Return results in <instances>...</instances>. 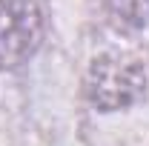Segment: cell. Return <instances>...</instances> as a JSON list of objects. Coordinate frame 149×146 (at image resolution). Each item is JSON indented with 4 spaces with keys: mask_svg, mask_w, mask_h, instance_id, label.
Listing matches in <instances>:
<instances>
[{
    "mask_svg": "<svg viewBox=\"0 0 149 146\" xmlns=\"http://www.w3.org/2000/svg\"><path fill=\"white\" fill-rule=\"evenodd\" d=\"M146 92L143 69L123 55H103L86 74V95L100 112L126 109L138 103Z\"/></svg>",
    "mask_w": 149,
    "mask_h": 146,
    "instance_id": "obj_1",
    "label": "cell"
},
{
    "mask_svg": "<svg viewBox=\"0 0 149 146\" xmlns=\"http://www.w3.org/2000/svg\"><path fill=\"white\" fill-rule=\"evenodd\" d=\"M43 43V15L35 0H0V69H17Z\"/></svg>",
    "mask_w": 149,
    "mask_h": 146,
    "instance_id": "obj_2",
    "label": "cell"
},
{
    "mask_svg": "<svg viewBox=\"0 0 149 146\" xmlns=\"http://www.w3.org/2000/svg\"><path fill=\"white\" fill-rule=\"evenodd\" d=\"M112 6H115V12L126 20V23H132V26L146 23L149 0H112Z\"/></svg>",
    "mask_w": 149,
    "mask_h": 146,
    "instance_id": "obj_3",
    "label": "cell"
}]
</instances>
